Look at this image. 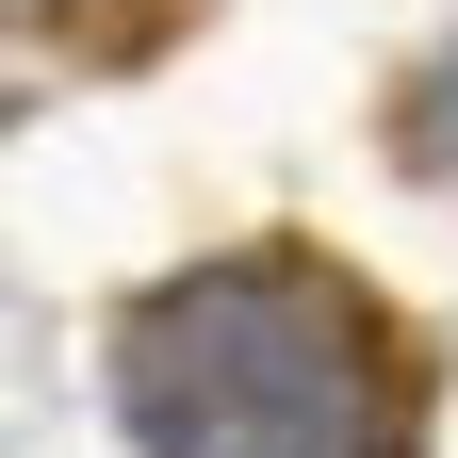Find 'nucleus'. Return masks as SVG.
<instances>
[{"mask_svg": "<svg viewBox=\"0 0 458 458\" xmlns=\"http://www.w3.org/2000/svg\"><path fill=\"white\" fill-rule=\"evenodd\" d=\"M148 458H410V344L311 246H229L114 327Z\"/></svg>", "mask_w": 458, "mask_h": 458, "instance_id": "nucleus-1", "label": "nucleus"}, {"mask_svg": "<svg viewBox=\"0 0 458 458\" xmlns=\"http://www.w3.org/2000/svg\"><path fill=\"white\" fill-rule=\"evenodd\" d=\"M410 164H442V181H458V49H442L426 98H410Z\"/></svg>", "mask_w": 458, "mask_h": 458, "instance_id": "nucleus-2", "label": "nucleus"}]
</instances>
